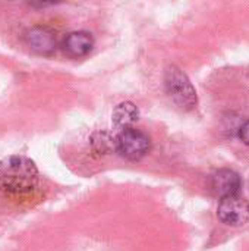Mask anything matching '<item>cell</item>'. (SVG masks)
Returning <instances> with one entry per match:
<instances>
[{"instance_id": "7", "label": "cell", "mask_w": 249, "mask_h": 251, "mask_svg": "<svg viewBox=\"0 0 249 251\" xmlns=\"http://www.w3.org/2000/svg\"><path fill=\"white\" fill-rule=\"evenodd\" d=\"M211 190L222 199L236 196L242 187L241 176L230 169H220L211 175Z\"/></svg>"}, {"instance_id": "1", "label": "cell", "mask_w": 249, "mask_h": 251, "mask_svg": "<svg viewBox=\"0 0 249 251\" xmlns=\"http://www.w3.org/2000/svg\"><path fill=\"white\" fill-rule=\"evenodd\" d=\"M38 184L35 163L22 156H10L0 160V191L10 197L31 194Z\"/></svg>"}, {"instance_id": "8", "label": "cell", "mask_w": 249, "mask_h": 251, "mask_svg": "<svg viewBox=\"0 0 249 251\" xmlns=\"http://www.w3.org/2000/svg\"><path fill=\"white\" fill-rule=\"evenodd\" d=\"M138 119H139V110L131 101H123L117 104L113 110V121L120 128L129 129Z\"/></svg>"}, {"instance_id": "3", "label": "cell", "mask_w": 249, "mask_h": 251, "mask_svg": "<svg viewBox=\"0 0 249 251\" xmlns=\"http://www.w3.org/2000/svg\"><path fill=\"white\" fill-rule=\"evenodd\" d=\"M151 150L150 137L135 128L123 129L116 138V151L128 160H141Z\"/></svg>"}, {"instance_id": "2", "label": "cell", "mask_w": 249, "mask_h": 251, "mask_svg": "<svg viewBox=\"0 0 249 251\" xmlns=\"http://www.w3.org/2000/svg\"><path fill=\"white\" fill-rule=\"evenodd\" d=\"M164 85L172 101L182 110H191L197 106V91L186 76V74L178 66H169L164 75Z\"/></svg>"}, {"instance_id": "6", "label": "cell", "mask_w": 249, "mask_h": 251, "mask_svg": "<svg viewBox=\"0 0 249 251\" xmlns=\"http://www.w3.org/2000/svg\"><path fill=\"white\" fill-rule=\"evenodd\" d=\"M60 47L63 53L72 59H79L87 56L94 47V38L87 31H73L63 37Z\"/></svg>"}, {"instance_id": "5", "label": "cell", "mask_w": 249, "mask_h": 251, "mask_svg": "<svg viewBox=\"0 0 249 251\" xmlns=\"http://www.w3.org/2000/svg\"><path fill=\"white\" fill-rule=\"evenodd\" d=\"M26 46L40 54H51L57 47L56 34L47 26H32L25 32Z\"/></svg>"}, {"instance_id": "10", "label": "cell", "mask_w": 249, "mask_h": 251, "mask_svg": "<svg viewBox=\"0 0 249 251\" xmlns=\"http://www.w3.org/2000/svg\"><path fill=\"white\" fill-rule=\"evenodd\" d=\"M239 138L245 146H249V119L239 128Z\"/></svg>"}, {"instance_id": "4", "label": "cell", "mask_w": 249, "mask_h": 251, "mask_svg": "<svg viewBox=\"0 0 249 251\" xmlns=\"http://www.w3.org/2000/svg\"><path fill=\"white\" fill-rule=\"evenodd\" d=\"M217 216L225 225L242 226L249 221V203L239 194L225 197L219 203Z\"/></svg>"}, {"instance_id": "9", "label": "cell", "mask_w": 249, "mask_h": 251, "mask_svg": "<svg viewBox=\"0 0 249 251\" xmlns=\"http://www.w3.org/2000/svg\"><path fill=\"white\" fill-rule=\"evenodd\" d=\"M91 146L98 154H109L116 150V138L107 132H95L91 137Z\"/></svg>"}]
</instances>
